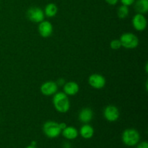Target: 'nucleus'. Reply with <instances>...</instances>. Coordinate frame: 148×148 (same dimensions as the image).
Masks as SVG:
<instances>
[{"label": "nucleus", "mask_w": 148, "mask_h": 148, "mask_svg": "<svg viewBox=\"0 0 148 148\" xmlns=\"http://www.w3.org/2000/svg\"><path fill=\"white\" fill-rule=\"evenodd\" d=\"M53 104L55 109L60 113L67 112L70 107V103L67 95L62 92H56L54 94L53 98Z\"/></svg>", "instance_id": "obj_1"}, {"label": "nucleus", "mask_w": 148, "mask_h": 148, "mask_svg": "<svg viewBox=\"0 0 148 148\" xmlns=\"http://www.w3.org/2000/svg\"><path fill=\"white\" fill-rule=\"evenodd\" d=\"M140 136L138 132L134 129H127L122 134V141L126 145L134 146L138 144Z\"/></svg>", "instance_id": "obj_3"}, {"label": "nucleus", "mask_w": 148, "mask_h": 148, "mask_svg": "<svg viewBox=\"0 0 148 148\" xmlns=\"http://www.w3.org/2000/svg\"><path fill=\"white\" fill-rule=\"evenodd\" d=\"M130 13V10H129V7L126 5H121L118 8V11H117V14L118 17L121 19L126 18L127 16L129 15Z\"/></svg>", "instance_id": "obj_17"}, {"label": "nucleus", "mask_w": 148, "mask_h": 148, "mask_svg": "<svg viewBox=\"0 0 148 148\" xmlns=\"http://www.w3.org/2000/svg\"><path fill=\"white\" fill-rule=\"evenodd\" d=\"M58 90V85H56V82H53V81H48V82H44L42 84L41 87H40V92L42 94L46 96H49V95H54Z\"/></svg>", "instance_id": "obj_9"}, {"label": "nucleus", "mask_w": 148, "mask_h": 148, "mask_svg": "<svg viewBox=\"0 0 148 148\" xmlns=\"http://www.w3.org/2000/svg\"><path fill=\"white\" fill-rule=\"evenodd\" d=\"M132 25L135 30L143 31L147 27V19L143 14L137 13L133 17Z\"/></svg>", "instance_id": "obj_8"}, {"label": "nucleus", "mask_w": 148, "mask_h": 148, "mask_svg": "<svg viewBox=\"0 0 148 148\" xmlns=\"http://www.w3.org/2000/svg\"><path fill=\"white\" fill-rule=\"evenodd\" d=\"M43 131L46 137L53 139L59 137L62 133V129L59 123L53 121H46L43 126Z\"/></svg>", "instance_id": "obj_2"}, {"label": "nucleus", "mask_w": 148, "mask_h": 148, "mask_svg": "<svg viewBox=\"0 0 148 148\" xmlns=\"http://www.w3.org/2000/svg\"><path fill=\"white\" fill-rule=\"evenodd\" d=\"M105 1L110 5H115L118 3L119 0H105Z\"/></svg>", "instance_id": "obj_22"}, {"label": "nucleus", "mask_w": 148, "mask_h": 148, "mask_svg": "<svg viewBox=\"0 0 148 148\" xmlns=\"http://www.w3.org/2000/svg\"><path fill=\"white\" fill-rule=\"evenodd\" d=\"M134 9L140 14H145L148 11V0H137L134 1Z\"/></svg>", "instance_id": "obj_14"}, {"label": "nucleus", "mask_w": 148, "mask_h": 148, "mask_svg": "<svg viewBox=\"0 0 148 148\" xmlns=\"http://www.w3.org/2000/svg\"><path fill=\"white\" fill-rule=\"evenodd\" d=\"M79 134L84 139H90L94 134V130L89 124H84L80 128Z\"/></svg>", "instance_id": "obj_15"}, {"label": "nucleus", "mask_w": 148, "mask_h": 148, "mask_svg": "<svg viewBox=\"0 0 148 148\" xmlns=\"http://www.w3.org/2000/svg\"><path fill=\"white\" fill-rule=\"evenodd\" d=\"M103 115L107 121L114 122L118 120L120 114L118 108L115 106H108L104 109Z\"/></svg>", "instance_id": "obj_6"}, {"label": "nucleus", "mask_w": 148, "mask_h": 148, "mask_svg": "<svg viewBox=\"0 0 148 148\" xmlns=\"http://www.w3.org/2000/svg\"><path fill=\"white\" fill-rule=\"evenodd\" d=\"M79 85L75 82H68L64 85V91L67 95H75L79 92Z\"/></svg>", "instance_id": "obj_11"}, {"label": "nucleus", "mask_w": 148, "mask_h": 148, "mask_svg": "<svg viewBox=\"0 0 148 148\" xmlns=\"http://www.w3.org/2000/svg\"><path fill=\"white\" fill-rule=\"evenodd\" d=\"M88 82L91 87L95 89H101L106 85V79L100 74H92L88 78Z\"/></svg>", "instance_id": "obj_7"}, {"label": "nucleus", "mask_w": 148, "mask_h": 148, "mask_svg": "<svg viewBox=\"0 0 148 148\" xmlns=\"http://www.w3.org/2000/svg\"><path fill=\"white\" fill-rule=\"evenodd\" d=\"M62 135L67 140H75L78 136V131L73 127H67L62 131Z\"/></svg>", "instance_id": "obj_13"}, {"label": "nucleus", "mask_w": 148, "mask_h": 148, "mask_svg": "<svg viewBox=\"0 0 148 148\" xmlns=\"http://www.w3.org/2000/svg\"><path fill=\"white\" fill-rule=\"evenodd\" d=\"M120 1H121V4H122L123 5H126L127 6V7H129V6L134 4V1H135L136 0H120Z\"/></svg>", "instance_id": "obj_19"}, {"label": "nucleus", "mask_w": 148, "mask_h": 148, "mask_svg": "<svg viewBox=\"0 0 148 148\" xmlns=\"http://www.w3.org/2000/svg\"><path fill=\"white\" fill-rule=\"evenodd\" d=\"M38 32L40 36L43 38H48L51 36L53 33V26L49 21H44L39 23Z\"/></svg>", "instance_id": "obj_10"}, {"label": "nucleus", "mask_w": 148, "mask_h": 148, "mask_svg": "<svg viewBox=\"0 0 148 148\" xmlns=\"http://www.w3.org/2000/svg\"><path fill=\"white\" fill-rule=\"evenodd\" d=\"M25 148H36V146H33V145H29V146H27V147H25Z\"/></svg>", "instance_id": "obj_24"}, {"label": "nucleus", "mask_w": 148, "mask_h": 148, "mask_svg": "<svg viewBox=\"0 0 148 148\" xmlns=\"http://www.w3.org/2000/svg\"><path fill=\"white\" fill-rule=\"evenodd\" d=\"M121 46L125 49H135L139 45V39L136 35L132 33H125L120 38Z\"/></svg>", "instance_id": "obj_4"}, {"label": "nucleus", "mask_w": 148, "mask_h": 148, "mask_svg": "<svg viewBox=\"0 0 148 148\" xmlns=\"http://www.w3.org/2000/svg\"><path fill=\"white\" fill-rule=\"evenodd\" d=\"M57 6L53 3H49L45 7L44 14L49 17H53L57 14Z\"/></svg>", "instance_id": "obj_16"}, {"label": "nucleus", "mask_w": 148, "mask_h": 148, "mask_svg": "<svg viewBox=\"0 0 148 148\" xmlns=\"http://www.w3.org/2000/svg\"><path fill=\"white\" fill-rule=\"evenodd\" d=\"M44 12L39 7H31L27 12V17L31 22L39 23L44 20Z\"/></svg>", "instance_id": "obj_5"}, {"label": "nucleus", "mask_w": 148, "mask_h": 148, "mask_svg": "<svg viewBox=\"0 0 148 148\" xmlns=\"http://www.w3.org/2000/svg\"><path fill=\"white\" fill-rule=\"evenodd\" d=\"M145 69H146V72H147V64H146V66H145Z\"/></svg>", "instance_id": "obj_25"}, {"label": "nucleus", "mask_w": 148, "mask_h": 148, "mask_svg": "<svg viewBox=\"0 0 148 148\" xmlns=\"http://www.w3.org/2000/svg\"><path fill=\"white\" fill-rule=\"evenodd\" d=\"M110 46H111V48L113 49V50H118L121 47V42H120L119 40L118 39H115V40H113L110 43Z\"/></svg>", "instance_id": "obj_18"}, {"label": "nucleus", "mask_w": 148, "mask_h": 148, "mask_svg": "<svg viewBox=\"0 0 148 148\" xmlns=\"http://www.w3.org/2000/svg\"><path fill=\"white\" fill-rule=\"evenodd\" d=\"M137 148H148V143L146 141L143 142L137 145Z\"/></svg>", "instance_id": "obj_20"}, {"label": "nucleus", "mask_w": 148, "mask_h": 148, "mask_svg": "<svg viewBox=\"0 0 148 148\" xmlns=\"http://www.w3.org/2000/svg\"><path fill=\"white\" fill-rule=\"evenodd\" d=\"M59 125H60V127H61V129H62V130H63L64 129L66 128V124H65V123H60V124H59Z\"/></svg>", "instance_id": "obj_23"}, {"label": "nucleus", "mask_w": 148, "mask_h": 148, "mask_svg": "<svg viewBox=\"0 0 148 148\" xmlns=\"http://www.w3.org/2000/svg\"><path fill=\"white\" fill-rule=\"evenodd\" d=\"M56 85H58V86H62V85H64L65 84V81L64 79H62V78H60V79H59L57 80V82H56Z\"/></svg>", "instance_id": "obj_21"}, {"label": "nucleus", "mask_w": 148, "mask_h": 148, "mask_svg": "<svg viewBox=\"0 0 148 148\" xmlns=\"http://www.w3.org/2000/svg\"><path fill=\"white\" fill-rule=\"evenodd\" d=\"M93 116V112L90 108H84L79 114V119L84 124H88L92 120Z\"/></svg>", "instance_id": "obj_12"}]
</instances>
